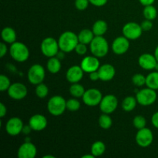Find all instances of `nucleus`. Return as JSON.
<instances>
[{
  "instance_id": "obj_12",
  "label": "nucleus",
  "mask_w": 158,
  "mask_h": 158,
  "mask_svg": "<svg viewBox=\"0 0 158 158\" xmlns=\"http://www.w3.org/2000/svg\"><path fill=\"white\" fill-rule=\"evenodd\" d=\"M7 92L9 97L15 100H23L28 94L27 87L22 83H14L11 84Z\"/></svg>"
},
{
  "instance_id": "obj_43",
  "label": "nucleus",
  "mask_w": 158,
  "mask_h": 158,
  "mask_svg": "<svg viewBox=\"0 0 158 158\" xmlns=\"http://www.w3.org/2000/svg\"><path fill=\"white\" fill-rule=\"evenodd\" d=\"M89 79L92 81H97V80H100V77H99L98 71H94L89 73Z\"/></svg>"
},
{
  "instance_id": "obj_2",
  "label": "nucleus",
  "mask_w": 158,
  "mask_h": 158,
  "mask_svg": "<svg viewBox=\"0 0 158 158\" xmlns=\"http://www.w3.org/2000/svg\"><path fill=\"white\" fill-rule=\"evenodd\" d=\"M89 49L91 53L98 58H102L107 55L109 52L108 42L103 35L95 36L89 43Z\"/></svg>"
},
{
  "instance_id": "obj_33",
  "label": "nucleus",
  "mask_w": 158,
  "mask_h": 158,
  "mask_svg": "<svg viewBox=\"0 0 158 158\" xmlns=\"http://www.w3.org/2000/svg\"><path fill=\"white\" fill-rule=\"evenodd\" d=\"M133 124H134V127L137 128V130L142 129V128L146 127L147 120L143 116H136L133 120Z\"/></svg>"
},
{
  "instance_id": "obj_14",
  "label": "nucleus",
  "mask_w": 158,
  "mask_h": 158,
  "mask_svg": "<svg viewBox=\"0 0 158 158\" xmlns=\"http://www.w3.org/2000/svg\"><path fill=\"white\" fill-rule=\"evenodd\" d=\"M80 66L84 71V73H90L94 71L98 70L100 66V63L98 57L94 55L87 56L82 60L81 63H80Z\"/></svg>"
},
{
  "instance_id": "obj_3",
  "label": "nucleus",
  "mask_w": 158,
  "mask_h": 158,
  "mask_svg": "<svg viewBox=\"0 0 158 158\" xmlns=\"http://www.w3.org/2000/svg\"><path fill=\"white\" fill-rule=\"evenodd\" d=\"M9 54L15 61L19 63L26 62L29 57V48L21 42H15L9 47Z\"/></svg>"
},
{
  "instance_id": "obj_35",
  "label": "nucleus",
  "mask_w": 158,
  "mask_h": 158,
  "mask_svg": "<svg viewBox=\"0 0 158 158\" xmlns=\"http://www.w3.org/2000/svg\"><path fill=\"white\" fill-rule=\"evenodd\" d=\"M11 84L12 83H11L9 77H6V75H3V74L0 76V90L2 92L8 90Z\"/></svg>"
},
{
  "instance_id": "obj_50",
  "label": "nucleus",
  "mask_w": 158,
  "mask_h": 158,
  "mask_svg": "<svg viewBox=\"0 0 158 158\" xmlns=\"http://www.w3.org/2000/svg\"><path fill=\"white\" fill-rule=\"evenodd\" d=\"M155 69H156V71H158V63H157V66H156V67H155Z\"/></svg>"
},
{
  "instance_id": "obj_7",
  "label": "nucleus",
  "mask_w": 158,
  "mask_h": 158,
  "mask_svg": "<svg viewBox=\"0 0 158 158\" xmlns=\"http://www.w3.org/2000/svg\"><path fill=\"white\" fill-rule=\"evenodd\" d=\"M46 76L43 66L40 64H34L29 69L27 73L28 80L33 85H38L43 83Z\"/></svg>"
},
{
  "instance_id": "obj_21",
  "label": "nucleus",
  "mask_w": 158,
  "mask_h": 158,
  "mask_svg": "<svg viewBox=\"0 0 158 158\" xmlns=\"http://www.w3.org/2000/svg\"><path fill=\"white\" fill-rule=\"evenodd\" d=\"M1 36L6 43H12L16 42V32L12 27H5L2 30Z\"/></svg>"
},
{
  "instance_id": "obj_24",
  "label": "nucleus",
  "mask_w": 158,
  "mask_h": 158,
  "mask_svg": "<svg viewBox=\"0 0 158 158\" xmlns=\"http://www.w3.org/2000/svg\"><path fill=\"white\" fill-rule=\"evenodd\" d=\"M77 35H78L79 42L81 43H84L86 45L89 44L95 37V35L93 32V31L89 29H83V30L80 31V33Z\"/></svg>"
},
{
  "instance_id": "obj_9",
  "label": "nucleus",
  "mask_w": 158,
  "mask_h": 158,
  "mask_svg": "<svg viewBox=\"0 0 158 158\" xmlns=\"http://www.w3.org/2000/svg\"><path fill=\"white\" fill-rule=\"evenodd\" d=\"M142 32L143 29L140 25L134 22L126 23L122 29L123 35L129 40H134L140 38L142 35Z\"/></svg>"
},
{
  "instance_id": "obj_11",
  "label": "nucleus",
  "mask_w": 158,
  "mask_h": 158,
  "mask_svg": "<svg viewBox=\"0 0 158 158\" xmlns=\"http://www.w3.org/2000/svg\"><path fill=\"white\" fill-rule=\"evenodd\" d=\"M154 140V134L149 128H142L138 130L136 134V142L140 148H148Z\"/></svg>"
},
{
  "instance_id": "obj_20",
  "label": "nucleus",
  "mask_w": 158,
  "mask_h": 158,
  "mask_svg": "<svg viewBox=\"0 0 158 158\" xmlns=\"http://www.w3.org/2000/svg\"><path fill=\"white\" fill-rule=\"evenodd\" d=\"M97 71H98L100 80L104 82L110 81L111 80L114 79L116 74V69L114 66L109 63H106V64L100 66Z\"/></svg>"
},
{
  "instance_id": "obj_29",
  "label": "nucleus",
  "mask_w": 158,
  "mask_h": 158,
  "mask_svg": "<svg viewBox=\"0 0 158 158\" xmlns=\"http://www.w3.org/2000/svg\"><path fill=\"white\" fill-rule=\"evenodd\" d=\"M143 14L146 19H149L152 21V20L155 19L157 18V10L153 5L146 6H144V9H143Z\"/></svg>"
},
{
  "instance_id": "obj_15",
  "label": "nucleus",
  "mask_w": 158,
  "mask_h": 158,
  "mask_svg": "<svg viewBox=\"0 0 158 158\" xmlns=\"http://www.w3.org/2000/svg\"><path fill=\"white\" fill-rule=\"evenodd\" d=\"M130 48V41L124 35L119 36L112 43V50L116 55H123L126 53Z\"/></svg>"
},
{
  "instance_id": "obj_40",
  "label": "nucleus",
  "mask_w": 158,
  "mask_h": 158,
  "mask_svg": "<svg viewBox=\"0 0 158 158\" xmlns=\"http://www.w3.org/2000/svg\"><path fill=\"white\" fill-rule=\"evenodd\" d=\"M7 46H6V44L5 43H0V57L2 58L5 55L7 52Z\"/></svg>"
},
{
  "instance_id": "obj_30",
  "label": "nucleus",
  "mask_w": 158,
  "mask_h": 158,
  "mask_svg": "<svg viewBox=\"0 0 158 158\" xmlns=\"http://www.w3.org/2000/svg\"><path fill=\"white\" fill-rule=\"evenodd\" d=\"M113 124L112 118L109 116V114H103L100 115V118H99V125L102 129L107 130L111 127Z\"/></svg>"
},
{
  "instance_id": "obj_31",
  "label": "nucleus",
  "mask_w": 158,
  "mask_h": 158,
  "mask_svg": "<svg viewBox=\"0 0 158 158\" xmlns=\"http://www.w3.org/2000/svg\"><path fill=\"white\" fill-rule=\"evenodd\" d=\"M35 92L39 98H46L48 96V94H49V88H48V86L46 84H44L43 83H41L40 84L36 85Z\"/></svg>"
},
{
  "instance_id": "obj_13",
  "label": "nucleus",
  "mask_w": 158,
  "mask_h": 158,
  "mask_svg": "<svg viewBox=\"0 0 158 158\" xmlns=\"http://www.w3.org/2000/svg\"><path fill=\"white\" fill-rule=\"evenodd\" d=\"M24 127L23 120L16 117H12L7 121L6 124V131L9 135L15 137L23 131Z\"/></svg>"
},
{
  "instance_id": "obj_28",
  "label": "nucleus",
  "mask_w": 158,
  "mask_h": 158,
  "mask_svg": "<svg viewBox=\"0 0 158 158\" xmlns=\"http://www.w3.org/2000/svg\"><path fill=\"white\" fill-rule=\"evenodd\" d=\"M85 91H86V89H84L83 86H82L79 83H72V85L69 87V94H71L72 97H75V98L83 97Z\"/></svg>"
},
{
  "instance_id": "obj_16",
  "label": "nucleus",
  "mask_w": 158,
  "mask_h": 158,
  "mask_svg": "<svg viewBox=\"0 0 158 158\" xmlns=\"http://www.w3.org/2000/svg\"><path fill=\"white\" fill-rule=\"evenodd\" d=\"M157 60L155 56L151 53H143L138 59V64L142 69L145 70H153L155 69L157 64Z\"/></svg>"
},
{
  "instance_id": "obj_26",
  "label": "nucleus",
  "mask_w": 158,
  "mask_h": 158,
  "mask_svg": "<svg viewBox=\"0 0 158 158\" xmlns=\"http://www.w3.org/2000/svg\"><path fill=\"white\" fill-rule=\"evenodd\" d=\"M106 151V145L103 141H96L91 146L90 153L94 157H100L103 155Z\"/></svg>"
},
{
  "instance_id": "obj_41",
  "label": "nucleus",
  "mask_w": 158,
  "mask_h": 158,
  "mask_svg": "<svg viewBox=\"0 0 158 158\" xmlns=\"http://www.w3.org/2000/svg\"><path fill=\"white\" fill-rule=\"evenodd\" d=\"M151 123L154 127L158 129V111L153 114L152 117H151Z\"/></svg>"
},
{
  "instance_id": "obj_37",
  "label": "nucleus",
  "mask_w": 158,
  "mask_h": 158,
  "mask_svg": "<svg viewBox=\"0 0 158 158\" xmlns=\"http://www.w3.org/2000/svg\"><path fill=\"white\" fill-rule=\"evenodd\" d=\"M75 51L78 55L83 56L86 53V52H87V46H86V45L84 44V43H79L78 44H77V47H76Z\"/></svg>"
},
{
  "instance_id": "obj_45",
  "label": "nucleus",
  "mask_w": 158,
  "mask_h": 158,
  "mask_svg": "<svg viewBox=\"0 0 158 158\" xmlns=\"http://www.w3.org/2000/svg\"><path fill=\"white\" fill-rule=\"evenodd\" d=\"M31 131H32V128H31V127L29 126V125H26V126L23 127L22 133H23L24 134L27 135V134H29V133L31 132Z\"/></svg>"
},
{
  "instance_id": "obj_39",
  "label": "nucleus",
  "mask_w": 158,
  "mask_h": 158,
  "mask_svg": "<svg viewBox=\"0 0 158 158\" xmlns=\"http://www.w3.org/2000/svg\"><path fill=\"white\" fill-rule=\"evenodd\" d=\"M89 1L93 6H97V7H102L106 4L108 0H89Z\"/></svg>"
},
{
  "instance_id": "obj_49",
  "label": "nucleus",
  "mask_w": 158,
  "mask_h": 158,
  "mask_svg": "<svg viewBox=\"0 0 158 158\" xmlns=\"http://www.w3.org/2000/svg\"><path fill=\"white\" fill-rule=\"evenodd\" d=\"M44 158H48V157H50V158H54V156H52V155H46V156H44L43 157Z\"/></svg>"
},
{
  "instance_id": "obj_17",
  "label": "nucleus",
  "mask_w": 158,
  "mask_h": 158,
  "mask_svg": "<svg viewBox=\"0 0 158 158\" xmlns=\"http://www.w3.org/2000/svg\"><path fill=\"white\" fill-rule=\"evenodd\" d=\"M37 148L32 142H25L18 150L17 156L19 158H34L36 156Z\"/></svg>"
},
{
  "instance_id": "obj_1",
  "label": "nucleus",
  "mask_w": 158,
  "mask_h": 158,
  "mask_svg": "<svg viewBox=\"0 0 158 158\" xmlns=\"http://www.w3.org/2000/svg\"><path fill=\"white\" fill-rule=\"evenodd\" d=\"M79 42L78 35L71 31H66L60 35L58 40L59 46L60 51L66 52H70L75 50Z\"/></svg>"
},
{
  "instance_id": "obj_48",
  "label": "nucleus",
  "mask_w": 158,
  "mask_h": 158,
  "mask_svg": "<svg viewBox=\"0 0 158 158\" xmlns=\"http://www.w3.org/2000/svg\"><path fill=\"white\" fill-rule=\"evenodd\" d=\"M154 56H155L156 59H157V62H158V46L156 47L155 51H154Z\"/></svg>"
},
{
  "instance_id": "obj_10",
  "label": "nucleus",
  "mask_w": 158,
  "mask_h": 158,
  "mask_svg": "<svg viewBox=\"0 0 158 158\" xmlns=\"http://www.w3.org/2000/svg\"><path fill=\"white\" fill-rule=\"evenodd\" d=\"M118 106V100L113 94H108L103 97L100 103V109L103 114H110L116 110Z\"/></svg>"
},
{
  "instance_id": "obj_19",
  "label": "nucleus",
  "mask_w": 158,
  "mask_h": 158,
  "mask_svg": "<svg viewBox=\"0 0 158 158\" xmlns=\"http://www.w3.org/2000/svg\"><path fill=\"white\" fill-rule=\"evenodd\" d=\"M47 119L42 114H35L29 120V125L32 131H42L47 127Z\"/></svg>"
},
{
  "instance_id": "obj_44",
  "label": "nucleus",
  "mask_w": 158,
  "mask_h": 158,
  "mask_svg": "<svg viewBox=\"0 0 158 158\" xmlns=\"http://www.w3.org/2000/svg\"><path fill=\"white\" fill-rule=\"evenodd\" d=\"M140 3L143 5V6H150V5H153L155 2V0H139Z\"/></svg>"
},
{
  "instance_id": "obj_34",
  "label": "nucleus",
  "mask_w": 158,
  "mask_h": 158,
  "mask_svg": "<svg viewBox=\"0 0 158 158\" xmlns=\"http://www.w3.org/2000/svg\"><path fill=\"white\" fill-rule=\"evenodd\" d=\"M132 82L135 86H143L146 85V77L140 73L134 74L132 77Z\"/></svg>"
},
{
  "instance_id": "obj_4",
  "label": "nucleus",
  "mask_w": 158,
  "mask_h": 158,
  "mask_svg": "<svg viewBox=\"0 0 158 158\" xmlns=\"http://www.w3.org/2000/svg\"><path fill=\"white\" fill-rule=\"evenodd\" d=\"M47 110L51 115L59 117L66 110V100L61 96H53L48 101Z\"/></svg>"
},
{
  "instance_id": "obj_47",
  "label": "nucleus",
  "mask_w": 158,
  "mask_h": 158,
  "mask_svg": "<svg viewBox=\"0 0 158 158\" xmlns=\"http://www.w3.org/2000/svg\"><path fill=\"white\" fill-rule=\"evenodd\" d=\"M82 157L83 158H94L95 157H94V156L91 154H86V155H83Z\"/></svg>"
},
{
  "instance_id": "obj_25",
  "label": "nucleus",
  "mask_w": 158,
  "mask_h": 158,
  "mask_svg": "<svg viewBox=\"0 0 158 158\" xmlns=\"http://www.w3.org/2000/svg\"><path fill=\"white\" fill-rule=\"evenodd\" d=\"M137 103V101L135 97H132V96L127 97L122 102V108L126 112H131L135 109Z\"/></svg>"
},
{
  "instance_id": "obj_46",
  "label": "nucleus",
  "mask_w": 158,
  "mask_h": 158,
  "mask_svg": "<svg viewBox=\"0 0 158 158\" xmlns=\"http://www.w3.org/2000/svg\"><path fill=\"white\" fill-rule=\"evenodd\" d=\"M65 53H66V52H63V51H61V52H59L58 53H57V55L56 56L58 59H60V60H63V58H64V57H65Z\"/></svg>"
},
{
  "instance_id": "obj_38",
  "label": "nucleus",
  "mask_w": 158,
  "mask_h": 158,
  "mask_svg": "<svg viewBox=\"0 0 158 158\" xmlns=\"http://www.w3.org/2000/svg\"><path fill=\"white\" fill-rule=\"evenodd\" d=\"M143 31H150L153 28V23L151 20L149 19H145L140 24Z\"/></svg>"
},
{
  "instance_id": "obj_22",
  "label": "nucleus",
  "mask_w": 158,
  "mask_h": 158,
  "mask_svg": "<svg viewBox=\"0 0 158 158\" xmlns=\"http://www.w3.org/2000/svg\"><path fill=\"white\" fill-rule=\"evenodd\" d=\"M108 29L107 23L104 20L99 19L94 23L92 27V31L95 36L103 35L106 32Z\"/></svg>"
},
{
  "instance_id": "obj_6",
  "label": "nucleus",
  "mask_w": 158,
  "mask_h": 158,
  "mask_svg": "<svg viewBox=\"0 0 158 158\" xmlns=\"http://www.w3.org/2000/svg\"><path fill=\"white\" fill-rule=\"evenodd\" d=\"M40 49L45 56L49 58L56 56L60 50L58 40H56L52 37H46L42 41Z\"/></svg>"
},
{
  "instance_id": "obj_27",
  "label": "nucleus",
  "mask_w": 158,
  "mask_h": 158,
  "mask_svg": "<svg viewBox=\"0 0 158 158\" xmlns=\"http://www.w3.org/2000/svg\"><path fill=\"white\" fill-rule=\"evenodd\" d=\"M146 86L155 90L158 89V71L150 73L147 76Z\"/></svg>"
},
{
  "instance_id": "obj_36",
  "label": "nucleus",
  "mask_w": 158,
  "mask_h": 158,
  "mask_svg": "<svg viewBox=\"0 0 158 158\" xmlns=\"http://www.w3.org/2000/svg\"><path fill=\"white\" fill-rule=\"evenodd\" d=\"M89 3V0H76L75 6L78 10L83 11L87 9Z\"/></svg>"
},
{
  "instance_id": "obj_8",
  "label": "nucleus",
  "mask_w": 158,
  "mask_h": 158,
  "mask_svg": "<svg viewBox=\"0 0 158 158\" xmlns=\"http://www.w3.org/2000/svg\"><path fill=\"white\" fill-rule=\"evenodd\" d=\"M102 98H103L102 93L96 88L88 89L87 90L85 91L82 97L84 104L89 106H96L97 105H100Z\"/></svg>"
},
{
  "instance_id": "obj_32",
  "label": "nucleus",
  "mask_w": 158,
  "mask_h": 158,
  "mask_svg": "<svg viewBox=\"0 0 158 158\" xmlns=\"http://www.w3.org/2000/svg\"><path fill=\"white\" fill-rule=\"evenodd\" d=\"M80 108V102L74 97L66 101V109L72 112L79 110Z\"/></svg>"
},
{
  "instance_id": "obj_23",
  "label": "nucleus",
  "mask_w": 158,
  "mask_h": 158,
  "mask_svg": "<svg viewBox=\"0 0 158 158\" xmlns=\"http://www.w3.org/2000/svg\"><path fill=\"white\" fill-rule=\"evenodd\" d=\"M47 69L49 71V73L52 74H56L59 73L61 69V60L57 58L56 56L50 57L49 60L47 61L46 64Z\"/></svg>"
},
{
  "instance_id": "obj_42",
  "label": "nucleus",
  "mask_w": 158,
  "mask_h": 158,
  "mask_svg": "<svg viewBox=\"0 0 158 158\" xmlns=\"http://www.w3.org/2000/svg\"><path fill=\"white\" fill-rule=\"evenodd\" d=\"M7 113V108L3 103H0V117L2 118Z\"/></svg>"
},
{
  "instance_id": "obj_5",
  "label": "nucleus",
  "mask_w": 158,
  "mask_h": 158,
  "mask_svg": "<svg viewBox=\"0 0 158 158\" xmlns=\"http://www.w3.org/2000/svg\"><path fill=\"white\" fill-rule=\"evenodd\" d=\"M157 94L155 89H151L149 87L139 90L136 96L137 103L143 106H151V105L154 104L157 100Z\"/></svg>"
},
{
  "instance_id": "obj_18",
  "label": "nucleus",
  "mask_w": 158,
  "mask_h": 158,
  "mask_svg": "<svg viewBox=\"0 0 158 158\" xmlns=\"http://www.w3.org/2000/svg\"><path fill=\"white\" fill-rule=\"evenodd\" d=\"M84 71L81 68V66L78 65H75L68 69L66 73V78L68 82L70 83H79L83 79Z\"/></svg>"
}]
</instances>
